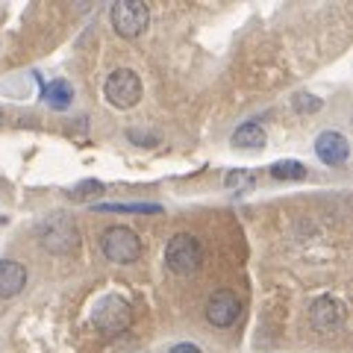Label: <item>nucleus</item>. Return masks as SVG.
I'll return each instance as SVG.
<instances>
[{
	"label": "nucleus",
	"instance_id": "6ab92c4d",
	"mask_svg": "<svg viewBox=\"0 0 353 353\" xmlns=\"http://www.w3.org/2000/svg\"><path fill=\"white\" fill-rule=\"evenodd\" d=\"M0 124H3V109H0Z\"/></svg>",
	"mask_w": 353,
	"mask_h": 353
},
{
	"label": "nucleus",
	"instance_id": "a211bd4d",
	"mask_svg": "<svg viewBox=\"0 0 353 353\" xmlns=\"http://www.w3.org/2000/svg\"><path fill=\"white\" fill-rule=\"evenodd\" d=\"M168 353H203L197 345H189V341H180V345H174Z\"/></svg>",
	"mask_w": 353,
	"mask_h": 353
},
{
	"label": "nucleus",
	"instance_id": "f257e3e1",
	"mask_svg": "<svg viewBox=\"0 0 353 353\" xmlns=\"http://www.w3.org/2000/svg\"><path fill=\"white\" fill-rule=\"evenodd\" d=\"M36 236L41 241V248H48L50 253H71L80 245V230H77V221L65 212H53L48 218L39 221Z\"/></svg>",
	"mask_w": 353,
	"mask_h": 353
},
{
	"label": "nucleus",
	"instance_id": "2eb2a0df",
	"mask_svg": "<svg viewBox=\"0 0 353 353\" xmlns=\"http://www.w3.org/2000/svg\"><path fill=\"white\" fill-rule=\"evenodd\" d=\"M101 212H159L157 203H101Z\"/></svg>",
	"mask_w": 353,
	"mask_h": 353
},
{
	"label": "nucleus",
	"instance_id": "7ed1b4c3",
	"mask_svg": "<svg viewBox=\"0 0 353 353\" xmlns=\"http://www.w3.org/2000/svg\"><path fill=\"white\" fill-rule=\"evenodd\" d=\"M109 18H112V30L121 39H136L150 24V9L141 0H121V3L112 6Z\"/></svg>",
	"mask_w": 353,
	"mask_h": 353
},
{
	"label": "nucleus",
	"instance_id": "f3484780",
	"mask_svg": "<svg viewBox=\"0 0 353 353\" xmlns=\"http://www.w3.org/2000/svg\"><path fill=\"white\" fill-rule=\"evenodd\" d=\"M294 109L297 112H318L321 109V101L315 94H297L294 97Z\"/></svg>",
	"mask_w": 353,
	"mask_h": 353
},
{
	"label": "nucleus",
	"instance_id": "6e6552de",
	"mask_svg": "<svg viewBox=\"0 0 353 353\" xmlns=\"http://www.w3.org/2000/svg\"><path fill=\"white\" fill-rule=\"evenodd\" d=\"M345 321V309L336 297H318L309 309V324H312L315 333H333Z\"/></svg>",
	"mask_w": 353,
	"mask_h": 353
},
{
	"label": "nucleus",
	"instance_id": "423d86ee",
	"mask_svg": "<svg viewBox=\"0 0 353 353\" xmlns=\"http://www.w3.org/2000/svg\"><path fill=\"white\" fill-rule=\"evenodd\" d=\"M103 94H106V101L112 106L132 109L141 101V80H139V74L130 71V68L112 71V74H109V80H106V85H103Z\"/></svg>",
	"mask_w": 353,
	"mask_h": 353
},
{
	"label": "nucleus",
	"instance_id": "9d476101",
	"mask_svg": "<svg viewBox=\"0 0 353 353\" xmlns=\"http://www.w3.org/2000/svg\"><path fill=\"white\" fill-rule=\"evenodd\" d=\"M27 285V268L15 259H3L0 262V301H9L24 292Z\"/></svg>",
	"mask_w": 353,
	"mask_h": 353
},
{
	"label": "nucleus",
	"instance_id": "dca6fc26",
	"mask_svg": "<svg viewBox=\"0 0 353 353\" xmlns=\"http://www.w3.org/2000/svg\"><path fill=\"white\" fill-rule=\"evenodd\" d=\"M224 185H227V189H236V192H250L253 189V174H248V171H230L224 176Z\"/></svg>",
	"mask_w": 353,
	"mask_h": 353
},
{
	"label": "nucleus",
	"instance_id": "f8f14e48",
	"mask_svg": "<svg viewBox=\"0 0 353 353\" xmlns=\"http://www.w3.org/2000/svg\"><path fill=\"white\" fill-rule=\"evenodd\" d=\"M41 97H44V101H48V106H53V109H68L71 101H74V88L65 83V80H53V83L44 85Z\"/></svg>",
	"mask_w": 353,
	"mask_h": 353
},
{
	"label": "nucleus",
	"instance_id": "39448f33",
	"mask_svg": "<svg viewBox=\"0 0 353 353\" xmlns=\"http://www.w3.org/2000/svg\"><path fill=\"white\" fill-rule=\"evenodd\" d=\"M101 248L103 256L118 265H130L141 256V239L130 227H109L101 239Z\"/></svg>",
	"mask_w": 353,
	"mask_h": 353
},
{
	"label": "nucleus",
	"instance_id": "20e7f679",
	"mask_svg": "<svg viewBox=\"0 0 353 353\" xmlns=\"http://www.w3.org/2000/svg\"><path fill=\"white\" fill-rule=\"evenodd\" d=\"M92 318H94V327L101 330V333L118 336V333H124V330L132 324V309H130V303L124 301V297L106 294L103 301H97Z\"/></svg>",
	"mask_w": 353,
	"mask_h": 353
},
{
	"label": "nucleus",
	"instance_id": "ddd939ff",
	"mask_svg": "<svg viewBox=\"0 0 353 353\" xmlns=\"http://www.w3.org/2000/svg\"><path fill=\"white\" fill-rule=\"evenodd\" d=\"M268 171H271L274 180H303L306 165L297 162V159H280V162H274Z\"/></svg>",
	"mask_w": 353,
	"mask_h": 353
},
{
	"label": "nucleus",
	"instance_id": "4468645a",
	"mask_svg": "<svg viewBox=\"0 0 353 353\" xmlns=\"http://www.w3.org/2000/svg\"><path fill=\"white\" fill-rule=\"evenodd\" d=\"M97 194H103V183L101 180H83L68 192L71 201H88V197H97Z\"/></svg>",
	"mask_w": 353,
	"mask_h": 353
},
{
	"label": "nucleus",
	"instance_id": "f03ea898",
	"mask_svg": "<svg viewBox=\"0 0 353 353\" xmlns=\"http://www.w3.org/2000/svg\"><path fill=\"white\" fill-rule=\"evenodd\" d=\"M203 265V248L192 233H176L165 245V268L174 271L176 277H189Z\"/></svg>",
	"mask_w": 353,
	"mask_h": 353
},
{
	"label": "nucleus",
	"instance_id": "9b49d317",
	"mask_svg": "<svg viewBox=\"0 0 353 353\" xmlns=\"http://www.w3.org/2000/svg\"><path fill=\"white\" fill-rule=\"evenodd\" d=\"M233 148L239 150H259L265 145V127L256 124V121H248V124H241L236 132H233Z\"/></svg>",
	"mask_w": 353,
	"mask_h": 353
},
{
	"label": "nucleus",
	"instance_id": "1a4fd4ad",
	"mask_svg": "<svg viewBox=\"0 0 353 353\" xmlns=\"http://www.w3.org/2000/svg\"><path fill=\"white\" fill-rule=\"evenodd\" d=\"M315 153H318V159H321L324 165H345L347 157H350V145H347V139L341 136V132L336 130H324L321 136L315 139Z\"/></svg>",
	"mask_w": 353,
	"mask_h": 353
},
{
	"label": "nucleus",
	"instance_id": "0eeeda50",
	"mask_svg": "<svg viewBox=\"0 0 353 353\" xmlns=\"http://www.w3.org/2000/svg\"><path fill=\"white\" fill-rule=\"evenodd\" d=\"M241 315V301L233 292H215L206 301V318L212 327H233Z\"/></svg>",
	"mask_w": 353,
	"mask_h": 353
}]
</instances>
